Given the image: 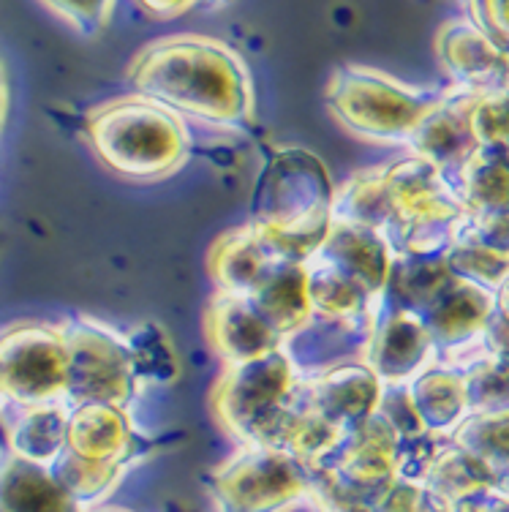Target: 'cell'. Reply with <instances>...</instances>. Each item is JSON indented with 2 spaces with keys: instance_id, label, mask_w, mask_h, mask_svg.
<instances>
[{
  "instance_id": "obj_29",
  "label": "cell",
  "mask_w": 509,
  "mask_h": 512,
  "mask_svg": "<svg viewBox=\"0 0 509 512\" xmlns=\"http://www.w3.org/2000/svg\"><path fill=\"white\" fill-rule=\"evenodd\" d=\"M128 346H131L134 365H137V379L139 376H150V379L167 382V379L175 376V355L169 349L167 335L161 333L156 325L139 327L137 335L128 341Z\"/></svg>"
},
{
  "instance_id": "obj_18",
  "label": "cell",
  "mask_w": 509,
  "mask_h": 512,
  "mask_svg": "<svg viewBox=\"0 0 509 512\" xmlns=\"http://www.w3.org/2000/svg\"><path fill=\"white\" fill-rule=\"evenodd\" d=\"M455 284L458 278L452 276L444 256H392L390 278L376 306L422 319Z\"/></svg>"
},
{
  "instance_id": "obj_16",
  "label": "cell",
  "mask_w": 509,
  "mask_h": 512,
  "mask_svg": "<svg viewBox=\"0 0 509 512\" xmlns=\"http://www.w3.org/2000/svg\"><path fill=\"white\" fill-rule=\"evenodd\" d=\"M66 450L82 461L123 469L137 455L139 436L120 406L79 404L69 412Z\"/></svg>"
},
{
  "instance_id": "obj_25",
  "label": "cell",
  "mask_w": 509,
  "mask_h": 512,
  "mask_svg": "<svg viewBox=\"0 0 509 512\" xmlns=\"http://www.w3.org/2000/svg\"><path fill=\"white\" fill-rule=\"evenodd\" d=\"M305 276H308V300L314 316L327 319H343V316L373 314V297L338 273L333 265L322 262L319 256L305 262Z\"/></svg>"
},
{
  "instance_id": "obj_36",
  "label": "cell",
  "mask_w": 509,
  "mask_h": 512,
  "mask_svg": "<svg viewBox=\"0 0 509 512\" xmlns=\"http://www.w3.org/2000/svg\"><path fill=\"white\" fill-rule=\"evenodd\" d=\"M452 512H509V499L485 488V491H477L461 499L452 507Z\"/></svg>"
},
{
  "instance_id": "obj_14",
  "label": "cell",
  "mask_w": 509,
  "mask_h": 512,
  "mask_svg": "<svg viewBox=\"0 0 509 512\" xmlns=\"http://www.w3.org/2000/svg\"><path fill=\"white\" fill-rule=\"evenodd\" d=\"M207 335L226 365H243L284 349V338L267 325L251 297L221 295L207 311Z\"/></svg>"
},
{
  "instance_id": "obj_21",
  "label": "cell",
  "mask_w": 509,
  "mask_h": 512,
  "mask_svg": "<svg viewBox=\"0 0 509 512\" xmlns=\"http://www.w3.org/2000/svg\"><path fill=\"white\" fill-rule=\"evenodd\" d=\"M66 436H69L66 406H30V409H22L9 425L11 455L49 469L66 450Z\"/></svg>"
},
{
  "instance_id": "obj_28",
  "label": "cell",
  "mask_w": 509,
  "mask_h": 512,
  "mask_svg": "<svg viewBox=\"0 0 509 512\" xmlns=\"http://www.w3.org/2000/svg\"><path fill=\"white\" fill-rule=\"evenodd\" d=\"M444 262L452 276L477 286H501V281L509 276V256L469 243H452L450 251L444 254Z\"/></svg>"
},
{
  "instance_id": "obj_32",
  "label": "cell",
  "mask_w": 509,
  "mask_h": 512,
  "mask_svg": "<svg viewBox=\"0 0 509 512\" xmlns=\"http://www.w3.org/2000/svg\"><path fill=\"white\" fill-rule=\"evenodd\" d=\"M376 414H379L384 423L390 425L392 431L398 434V439H403V436L425 434L420 417L414 412L409 384H384Z\"/></svg>"
},
{
  "instance_id": "obj_20",
  "label": "cell",
  "mask_w": 509,
  "mask_h": 512,
  "mask_svg": "<svg viewBox=\"0 0 509 512\" xmlns=\"http://www.w3.org/2000/svg\"><path fill=\"white\" fill-rule=\"evenodd\" d=\"M490 314L493 303L488 292L458 278V284L441 297L436 308L422 316V325L428 327L433 349H458L485 330Z\"/></svg>"
},
{
  "instance_id": "obj_2",
  "label": "cell",
  "mask_w": 509,
  "mask_h": 512,
  "mask_svg": "<svg viewBox=\"0 0 509 512\" xmlns=\"http://www.w3.org/2000/svg\"><path fill=\"white\" fill-rule=\"evenodd\" d=\"M333 186L324 164L297 148L275 150L251 202V227L286 265H305L333 229Z\"/></svg>"
},
{
  "instance_id": "obj_19",
  "label": "cell",
  "mask_w": 509,
  "mask_h": 512,
  "mask_svg": "<svg viewBox=\"0 0 509 512\" xmlns=\"http://www.w3.org/2000/svg\"><path fill=\"white\" fill-rule=\"evenodd\" d=\"M0 512H82L47 466L6 455L0 461Z\"/></svg>"
},
{
  "instance_id": "obj_24",
  "label": "cell",
  "mask_w": 509,
  "mask_h": 512,
  "mask_svg": "<svg viewBox=\"0 0 509 512\" xmlns=\"http://www.w3.org/2000/svg\"><path fill=\"white\" fill-rule=\"evenodd\" d=\"M392 221V199L384 186V169L357 172L341 194H335L333 224L373 229L382 235Z\"/></svg>"
},
{
  "instance_id": "obj_34",
  "label": "cell",
  "mask_w": 509,
  "mask_h": 512,
  "mask_svg": "<svg viewBox=\"0 0 509 512\" xmlns=\"http://www.w3.org/2000/svg\"><path fill=\"white\" fill-rule=\"evenodd\" d=\"M44 9L60 14L82 36H96L109 25L115 3H44Z\"/></svg>"
},
{
  "instance_id": "obj_10",
  "label": "cell",
  "mask_w": 509,
  "mask_h": 512,
  "mask_svg": "<svg viewBox=\"0 0 509 512\" xmlns=\"http://www.w3.org/2000/svg\"><path fill=\"white\" fill-rule=\"evenodd\" d=\"M371 333L373 314L343 319L314 316L303 330L286 338L284 352L292 360L297 376H316L338 365L365 363Z\"/></svg>"
},
{
  "instance_id": "obj_38",
  "label": "cell",
  "mask_w": 509,
  "mask_h": 512,
  "mask_svg": "<svg viewBox=\"0 0 509 512\" xmlns=\"http://www.w3.org/2000/svg\"><path fill=\"white\" fill-rule=\"evenodd\" d=\"M319 499H322V504H324V512H379L376 507H368V504L341 502V499L324 496V493H319Z\"/></svg>"
},
{
  "instance_id": "obj_7",
  "label": "cell",
  "mask_w": 509,
  "mask_h": 512,
  "mask_svg": "<svg viewBox=\"0 0 509 512\" xmlns=\"http://www.w3.org/2000/svg\"><path fill=\"white\" fill-rule=\"evenodd\" d=\"M0 374L6 398L22 409L63 404L69 393V355L58 327L6 330L0 335Z\"/></svg>"
},
{
  "instance_id": "obj_23",
  "label": "cell",
  "mask_w": 509,
  "mask_h": 512,
  "mask_svg": "<svg viewBox=\"0 0 509 512\" xmlns=\"http://www.w3.org/2000/svg\"><path fill=\"white\" fill-rule=\"evenodd\" d=\"M251 303L256 311L265 316V322L273 327L281 338H289L297 330H303L311 319V300H308V276H305V265H286L278 270L270 281H267Z\"/></svg>"
},
{
  "instance_id": "obj_37",
  "label": "cell",
  "mask_w": 509,
  "mask_h": 512,
  "mask_svg": "<svg viewBox=\"0 0 509 512\" xmlns=\"http://www.w3.org/2000/svg\"><path fill=\"white\" fill-rule=\"evenodd\" d=\"M194 3H139V11L153 14L156 20H175L180 14H188Z\"/></svg>"
},
{
  "instance_id": "obj_11",
  "label": "cell",
  "mask_w": 509,
  "mask_h": 512,
  "mask_svg": "<svg viewBox=\"0 0 509 512\" xmlns=\"http://www.w3.org/2000/svg\"><path fill=\"white\" fill-rule=\"evenodd\" d=\"M433 352L428 327L420 316L373 306V333L365 365L382 384H409L420 376Z\"/></svg>"
},
{
  "instance_id": "obj_40",
  "label": "cell",
  "mask_w": 509,
  "mask_h": 512,
  "mask_svg": "<svg viewBox=\"0 0 509 512\" xmlns=\"http://www.w3.org/2000/svg\"><path fill=\"white\" fill-rule=\"evenodd\" d=\"M496 311H499L504 319H509V276L504 278L499 286V306H496Z\"/></svg>"
},
{
  "instance_id": "obj_30",
  "label": "cell",
  "mask_w": 509,
  "mask_h": 512,
  "mask_svg": "<svg viewBox=\"0 0 509 512\" xmlns=\"http://www.w3.org/2000/svg\"><path fill=\"white\" fill-rule=\"evenodd\" d=\"M471 128L480 148L509 153V93L480 96L471 112Z\"/></svg>"
},
{
  "instance_id": "obj_31",
  "label": "cell",
  "mask_w": 509,
  "mask_h": 512,
  "mask_svg": "<svg viewBox=\"0 0 509 512\" xmlns=\"http://www.w3.org/2000/svg\"><path fill=\"white\" fill-rule=\"evenodd\" d=\"M439 436L436 434H417L403 436L398 439L395 447V469H398V480L406 483H425V477L433 469V463L439 458Z\"/></svg>"
},
{
  "instance_id": "obj_5",
  "label": "cell",
  "mask_w": 509,
  "mask_h": 512,
  "mask_svg": "<svg viewBox=\"0 0 509 512\" xmlns=\"http://www.w3.org/2000/svg\"><path fill=\"white\" fill-rule=\"evenodd\" d=\"M297 371L284 349L251 363L229 365L213 393L218 420L248 447H262L297 384Z\"/></svg>"
},
{
  "instance_id": "obj_27",
  "label": "cell",
  "mask_w": 509,
  "mask_h": 512,
  "mask_svg": "<svg viewBox=\"0 0 509 512\" xmlns=\"http://www.w3.org/2000/svg\"><path fill=\"white\" fill-rule=\"evenodd\" d=\"M466 387V412L501 414L509 412V368L488 360L463 374Z\"/></svg>"
},
{
  "instance_id": "obj_41",
  "label": "cell",
  "mask_w": 509,
  "mask_h": 512,
  "mask_svg": "<svg viewBox=\"0 0 509 512\" xmlns=\"http://www.w3.org/2000/svg\"><path fill=\"white\" fill-rule=\"evenodd\" d=\"M6 398V390H3V374H0V401Z\"/></svg>"
},
{
  "instance_id": "obj_4",
  "label": "cell",
  "mask_w": 509,
  "mask_h": 512,
  "mask_svg": "<svg viewBox=\"0 0 509 512\" xmlns=\"http://www.w3.org/2000/svg\"><path fill=\"white\" fill-rule=\"evenodd\" d=\"M441 93L406 88L365 66H341L327 85V107L338 123L379 142H409Z\"/></svg>"
},
{
  "instance_id": "obj_3",
  "label": "cell",
  "mask_w": 509,
  "mask_h": 512,
  "mask_svg": "<svg viewBox=\"0 0 509 512\" xmlns=\"http://www.w3.org/2000/svg\"><path fill=\"white\" fill-rule=\"evenodd\" d=\"M85 137L112 172L131 180L167 178L191 153L183 118L142 96L98 104L85 120Z\"/></svg>"
},
{
  "instance_id": "obj_12",
  "label": "cell",
  "mask_w": 509,
  "mask_h": 512,
  "mask_svg": "<svg viewBox=\"0 0 509 512\" xmlns=\"http://www.w3.org/2000/svg\"><path fill=\"white\" fill-rule=\"evenodd\" d=\"M480 96H461V99H441L436 107L425 115L417 131L409 139V145L420 158L431 161L444 178L455 188L463 167L471 156L480 150L474 128H471V112Z\"/></svg>"
},
{
  "instance_id": "obj_33",
  "label": "cell",
  "mask_w": 509,
  "mask_h": 512,
  "mask_svg": "<svg viewBox=\"0 0 509 512\" xmlns=\"http://www.w3.org/2000/svg\"><path fill=\"white\" fill-rule=\"evenodd\" d=\"M379 512H452V507L444 499L422 483H406L395 480L392 488L384 493V499L376 504Z\"/></svg>"
},
{
  "instance_id": "obj_35",
  "label": "cell",
  "mask_w": 509,
  "mask_h": 512,
  "mask_svg": "<svg viewBox=\"0 0 509 512\" xmlns=\"http://www.w3.org/2000/svg\"><path fill=\"white\" fill-rule=\"evenodd\" d=\"M471 11L480 17L477 28L488 36L504 55L509 50V3H474Z\"/></svg>"
},
{
  "instance_id": "obj_15",
  "label": "cell",
  "mask_w": 509,
  "mask_h": 512,
  "mask_svg": "<svg viewBox=\"0 0 509 512\" xmlns=\"http://www.w3.org/2000/svg\"><path fill=\"white\" fill-rule=\"evenodd\" d=\"M286 262L251 224L226 232L210 251V276L224 295L254 297Z\"/></svg>"
},
{
  "instance_id": "obj_22",
  "label": "cell",
  "mask_w": 509,
  "mask_h": 512,
  "mask_svg": "<svg viewBox=\"0 0 509 512\" xmlns=\"http://www.w3.org/2000/svg\"><path fill=\"white\" fill-rule=\"evenodd\" d=\"M414 412L428 434H447L461 423L466 412V387L463 374L450 368H425L409 382Z\"/></svg>"
},
{
  "instance_id": "obj_9",
  "label": "cell",
  "mask_w": 509,
  "mask_h": 512,
  "mask_svg": "<svg viewBox=\"0 0 509 512\" xmlns=\"http://www.w3.org/2000/svg\"><path fill=\"white\" fill-rule=\"evenodd\" d=\"M379 376L365 363H349L330 368L324 374L300 376L297 379V398L305 409L346 436L371 420L382 398Z\"/></svg>"
},
{
  "instance_id": "obj_13",
  "label": "cell",
  "mask_w": 509,
  "mask_h": 512,
  "mask_svg": "<svg viewBox=\"0 0 509 512\" xmlns=\"http://www.w3.org/2000/svg\"><path fill=\"white\" fill-rule=\"evenodd\" d=\"M436 50L447 74L474 96H493L509 88V58L477 25H447L439 33Z\"/></svg>"
},
{
  "instance_id": "obj_26",
  "label": "cell",
  "mask_w": 509,
  "mask_h": 512,
  "mask_svg": "<svg viewBox=\"0 0 509 512\" xmlns=\"http://www.w3.org/2000/svg\"><path fill=\"white\" fill-rule=\"evenodd\" d=\"M49 472L69 491V496H74L82 504L96 502L101 496H107L118 485L123 469L120 466H101V463L82 461V458H77L69 450H63L58 455V461L49 466Z\"/></svg>"
},
{
  "instance_id": "obj_6",
  "label": "cell",
  "mask_w": 509,
  "mask_h": 512,
  "mask_svg": "<svg viewBox=\"0 0 509 512\" xmlns=\"http://www.w3.org/2000/svg\"><path fill=\"white\" fill-rule=\"evenodd\" d=\"M58 330L69 355L66 401L123 409L137 393V365L126 338L90 319H74Z\"/></svg>"
},
{
  "instance_id": "obj_39",
  "label": "cell",
  "mask_w": 509,
  "mask_h": 512,
  "mask_svg": "<svg viewBox=\"0 0 509 512\" xmlns=\"http://www.w3.org/2000/svg\"><path fill=\"white\" fill-rule=\"evenodd\" d=\"M6 112H9V85H6V74H3V66H0V131H3V123H6Z\"/></svg>"
},
{
  "instance_id": "obj_8",
  "label": "cell",
  "mask_w": 509,
  "mask_h": 512,
  "mask_svg": "<svg viewBox=\"0 0 509 512\" xmlns=\"http://www.w3.org/2000/svg\"><path fill=\"white\" fill-rule=\"evenodd\" d=\"M213 483L229 512H278L314 485V472L292 455L245 447L218 469Z\"/></svg>"
},
{
  "instance_id": "obj_1",
  "label": "cell",
  "mask_w": 509,
  "mask_h": 512,
  "mask_svg": "<svg viewBox=\"0 0 509 512\" xmlns=\"http://www.w3.org/2000/svg\"><path fill=\"white\" fill-rule=\"evenodd\" d=\"M137 96L172 109L180 118L221 128L248 126L254 118V82L248 66L224 41L169 36L147 44L128 66Z\"/></svg>"
},
{
  "instance_id": "obj_17",
  "label": "cell",
  "mask_w": 509,
  "mask_h": 512,
  "mask_svg": "<svg viewBox=\"0 0 509 512\" xmlns=\"http://www.w3.org/2000/svg\"><path fill=\"white\" fill-rule=\"evenodd\" d=\"M316 256L365 289L373 303L382 297L390 278L392 251L379 232L352 224H333Z\"/></svg>"
}]
</instances>
